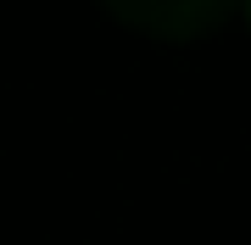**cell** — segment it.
Returning <instances> with one entry per match:
<instances>
[{"instance_id": "cell-1", "label": "cell", "mask_w": 251, "mask_h": 245, "mask_svg": "<svg viewBox=\"0 0 251 245\" xmlns=\"http://www.w3.org/2000/svg\"><path fill=\"white\" fill-rule=\"evenodd\" d=\"M123 28L151 39H201L234 11V0H100Z\"/></svg>"}, {"instance_id": "cell-2", "label": "cell", "mask_w": 251, "mask_h": 245, "mask_svg": "<svg viewBox=\"0 0 251 245\" xmlns=\"http://www.w3.org/2000/svg\"><path fill=\"white\" fill-rule=\"evenodd\" d=\"M246 17H251V0H246Z\"/></svg>"}]
</instances>
